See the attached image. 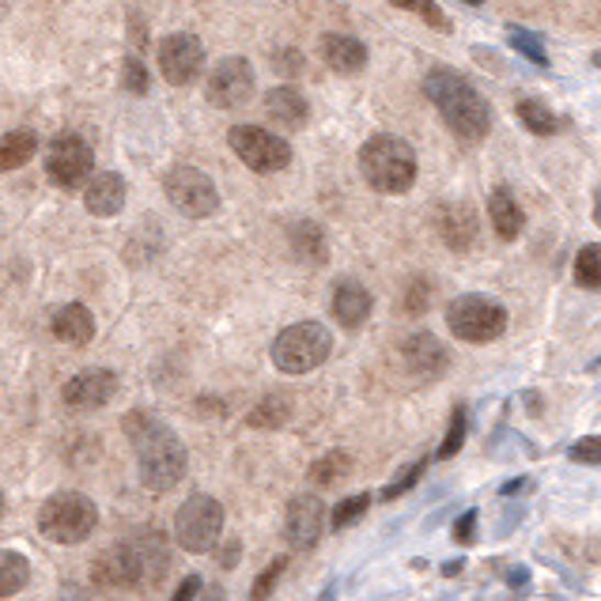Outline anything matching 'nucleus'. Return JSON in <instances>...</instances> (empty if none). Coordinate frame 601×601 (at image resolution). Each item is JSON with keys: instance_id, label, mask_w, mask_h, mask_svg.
Returning a JSON list of instances; mask_svg holds the SVG:
<instances>
[{"instance_id": "f257e3e1", "label": "nucleus", "mask_w": 601, "mask_h": 601, "mask_svg": "<svg viewBox=\"0 0 601 601\" xmlns=\"http://www.w3.org/2000/svg\"><path fill=\"white\" fill-rule=\"evenodd\" d=\"M170 568V545L159 530H144L136 537H125L96 556L91 575L107 590H141L159 587Z\"/></svg>"}, {"instance_id": "f03ea898", "label": "nucleus", "mask_w": 601, "mask_h": 601, "mask_svg": "<svg viewBox=\"0 0 601 601\" xmlns=\"http://www.w3.org/2000/svg\"><path fill=\"white\" fill-rule=\"evenodd\" d=\"M125 435L136 450V474H141L144 488L167 492V488L182 485L186 469H190V454L163 420L144 409H133L125 416Z\"/></svg>"}, {"instance_id": "7ed1b4c3", "label": "nucleus", "mask_w": 601, "mask_h": 601, "mask_svg": "<svg viewBox=\"0 0 601 601\" xmlns=\"http://www.w3.org/2000/svg\"><path fill=\"white\" fill-rule=\"evenodd\" d=\"M424 96L439 110L446 129H450L454 136H461V141L477 144L485 141L488 129H492V107H488V99L480 96L466 76L454 73V68H432V73L424 76Z\"/></svg>"}, {"instance_id": "20e7f679", "label": "nucleus", "mask_w": 601, "mask_h": 601, "mask_svg": "<svg viewBox=\"0 0 601 601\" xmlns=\"http://www.w3.org/2000/svg\"><path fill=\"white\" fill-rule=\"evenodd\" d=\"M359 170L375 193H409L416 182V156L401 136L379 133L359 148Z\"/></svg>"}, {"instance_id": "39448f33", "label": "nucleus", "mask_w": 601, "mask_h": 601, "mask_svg": "<svg viewBox=\"0 0 601 601\" xmlns=\"http://www.w3.org/2000/svg\"><path fill=\"white\" fill-rule=\"evenodd\" d=\"M99 507L80 492H57L42 503L38 511V534L54 545H80L96 534Z\"/></svg>"}, {"instance_id": "423d86ee", "label": "nucleus", "mask_w": 601, "mask_h": 601, "mask_svg": "<svg viewBox=\"0 0 601 601\" xmlns=\"http://www.w3.org/2000/svg\"><path fill=\"white\" fill-rule=\"evenodd\" d=\"M333 352V333L322 322H296L272 341V364L285 375H307L322 367Z\"/></svg>"}, {"instance_id": "0eeeda50", "label": "nucleus", "mask_w": 601, "mask_h": 601, "mask_svg": "<svg viewBox=\"0 0 601 601\" xmlns=\"http://www.w3.org/2000/svg\"><path fill=\"white\" fill-rule=\"evenodd\" d=\"M220 534H223V507L220 500L212 496H190L175 514V545L182 553H212L220 545Z\"/></svg>"}, {"instance_id": "6e6552de", "label": "nucleus", "mask_w": 601, "mask_h": 601, "mask_svg": "<svg viewBox=\"0 0 601 601\" xmlns=\"http://www.w3.org/2000/svg\"><path fill=\"white\" fill-rule=\"evenodd\" d=\"M446 330L466 345H488V341L503 337L507 311L485 296H458L446 307Z\"/></svg>"}, {"instance_id": "1a4fd4ad", "label": "nucleus", "mask_w": 601, "mask_h": 601, "mask_svg": "<svg viewBox=\"0 0 601 601\" xmlns=\"http://www.w3.org/2000/svg\"><path fill=\"white\" fill-rule=\"evenodd\" d=\"M163 193H167V201L190 220H209L220 212L216 182H212L201 167H190V163H178V167L167 170V178H163Z\"/></svg>"}, {"instance_id": "9d476101", "label": "nucleus", "mask_w": 601, "mask_h": 601, "mask_svg": "<svg viewBox=\"0 0 601 601\" xmlns=\"http://www.w3.org/2000/svg\"><path fill=\"white\" fill-rule=\"evenodd\" d=\"M96 175V152L80 133H57L46 148V178L57 190H80Z\"/></svg>"}, {"instance_id": "9b49d317", "label": "nucleus", "mask_w": 601, "mask_h": 601, "mask_svg": "<svg viewBox=\"0 0 601 601\" xmlns=\"http://www.w3.org/2000/svg\"><path fill=\"white\" fill-rule=\"evenodd\" d=\"M227 144L254 175H277L291 163V144L261 125H235L227 133Z\"/></svg>"}, {"instance_id": "f8f14e48", "label": "nucleus", "mask_w": 601, "mask_h": 601, "mask_svg": "<svg viewBox=\"0 0 601 601\" xmlns=\"http://www.w3.org/2000/svg\"><path fill=\"white\" fill-rule=\"evenodd\" d=\"M204 91H209V102L216 110H243L257 91L254 65L246 57H223L209 73V88Z\"/></svg>"}, {"instance_id": "ddd939ff", "label": "nucleus", "mask_w": 601, "mask_h": 601, "mask_svg": "<svg viewBox=\"0 0 601 601\" xmlns=\"http://www.w3.org/2000/svg\"><path fill=\"white\" fill-rule=\"evenodd\" d=\"M204 68V46L197 34H167L159 42V73L167 84L175 88H186L201 76Z\"/></svg>"}, {"instance_id": "4468645a", "label": "nucleus", "mask_w": 601, "mask_h": 601, "mask_svg": "<svg viewBox=\"0 0 601 601\" xmlns=\"http://www.w3.org/2000/svg\"><path fill=\"white\" fill-rule=\"evenodd\" d=\"M118 398V375L107 367H88L62 386V401L73 412H99Z\"/></svg>"}, {"instance_id": "2eb2a0df", "label": "nucleus", "mask_w": 601, "mask_h": 601, "mask_svg": "<svg viewBox=\"0 0 601 601\" xmlns=\"http://www.w3.org/2000/svg\"><path fill=\"white\" fill-rule=\"evenodd\" d=\"M401 364H405V371L412 375V379L435 382L439 375H446L450 356H446L443 341L435 337V333L420 330V333H409V337L401 341Z\"/></svg>"}, {"instance_id": "dca6fc26", "label": "nucleus", "mask_w": 601, "mask_h": 601, "mask_svg": "<svg viewBox=\"0 0 601 601\" xmlns=\"http://www.w3.org/2000/svg\"><path fill=\"white\" fill-rule=\"evenodd\" d=\"M325 503L318 500V496L311 492H303V496H296V500L288 503V519H285V537H288V545H296V548H314L318 545V537H322V530H325Z\"/></svg>"}, {"instance_id": "f3484780", "label": "nucleus", "mask_w": 601, "mask_h": 601, "mask_svg": "<svg viewBox=\"0 0 601 601\" xmlns=\"http://www.w3.org/2000/svg\"><path fill=\"white\" fill-rule=\"evenodd\" d=\"M435 227H439V238L446 246H450L454 254H466L469 246L477 243V212L469 209V204L461 201H446L439 204V212H435Z\"/></svg>"}, {"instance_id": "a211bd4d", "label": "nucleus", "mask_w": 601, "mask_h": 601, "mask_svg": "<svg viewBox=\"0 0 601 601\" xmlns=\"http://www.w3.org/2000/svg\"><path fill=\"white\" fill-rule=\"evenodd\" d=\"M125 197H129V186L118 170H99V175L88 178L84 186V204H88L91 216L99 220H110L125 209Z\"/></svg>"}, {"instance_id": "6ab92c4d", "label": "nucleus", "mask_w": 601, "mask_h": 601, "mask_svg": "<svg viewBox=\"0 0 601 601\" xmlns=\"http://www.w3.org/2000/svg\"><path fill=\"white\" fill-rule=\"evenodd\" d=\"M265 118L277 129H285V133H296V129H303L307 118H311V102H307V96L299 88L280 84V88L265 91Z\"/></svg>"}, {"instance_id": "aec40b11", "label": "nucleus", "mask_w": 601, "mask_h": 601, "mask_svg": "<svg viewBox=\"0 0 601 601\" xmlns=\"http://www.w3.org/2000/svg\"><path fill=\"white\" fill-rule=\"evenodd\" d=\"M371 291H367L359 280H337V288H333V318H337L345 330H359V325L371 318Z\"/></svg>"}, {"instance_id": "412c9836", "label": "nucleus", "mask_w": 601, "mask_h": 601, "mask_svg": "<svg viewBox=\"0 0 601 601\" xmlns=\"http://www.w3.org/2000/svg\"><path fill=\"white\" fill-rule=\"evenodd\" d=\"M49 330H54V337L62 341V345L84 348L96 341V314L84 303H65L62 311L49 318Z\"/></svg>"}, {"instance_id": "4be33fe9", "label": "nucleus", "mask_w": 601, "mask_h": 601, "mask_svg": "<svg viewBox=\"0 0 601 601\" xmlns=\"http://www.w3.org/2000/svg\"><path fill=\"white\" fill-rule=\"evenodd\" d=\"M318 49H322V62L341 76H352L367 65V46L352 34H322Z\"/></svg>"}, {"instance_id": "5701e85b", "label": "nucleus", "mask_w": 601, "mask_h": 601, "mask_svg": "<svg viewBox=\"0 0 601 601\" xmlns=\"http://www.w3.org/2000/svg\"><path fill=\"white\" fill-rule=\"evenodd\" d=\"M288 246H291V257L303 265H325V257H330V238H325L322 223H314V220L291 223Z\"/></svg>"}, {"instance_id": "b1692460", "label": "nucleus", "mask_w": 601, "mask_h": 601, "mask_svg": "<svg viewBox=\"0 0 601 601\" xmlns=\"http://www.w3.org/2000/svg\"><path fill=\"white\" fill-rule=\"evenodd\" d=\"M488 220H492L496 235L503 243H514L522 235V227H526V212L519 209V201H514V193L507 186L492 190V197H488Z\"/></svg>"}, {"instance_id": "393cba45", "label": "nucleus", "mask_w": 601, "mask_h": 601, "mask_svg": "<svg viewBox=\"0 0 601 601\" xmlns=\"http://www.w3.org/2000/svg\"><path fill=\"white\" fill-rule=\"evenodd\" d=\"M34 152H38V133L34 129H8L0 136V175L20 170L23 163L34 159Z\"/></svg>"}, {"instance_id": "a878e982", "label": "nucleus", "mask_w": 601, "mask_h": 601, "mask_svg": "<svg viewBox=\"0 0 601 601\" xmlns=\"http://www.w3.org/2000/svg\"><path fill=\"white\" fill-rule=\"evenodd\" d=\"M288 420H291V398H288V393H265V398L251 409L246 424L272 432V427H285Z\"/></svg>"}, {"instance_id": "bb28decb", "label": "nucleus", "mask_w": 601, "mask_h": 601, "mask_svg": "<svg viewBox=\"0 0 601 601\" xmlns=\"http://www.w3.org/2000/svg\"><path fill=\"white\" fill-rule=\"evenodd\" d=\"M31 582V560L12 548H0V598L20 594L23 587Z\"/></svg>"}, {"instance_id": "cd10ccee", "label": "nucleus", "mask_w": 601, "mask_h": 601, "mask_svg": "<svg viewBox=\"0 0 601 601\" xmlns=\"http://www.w3.org/2000/svg\"><path fill=\"white\" fill-rule=\"evenodd\" d=\"M352 474V454L348 450H330V454H322V458L314 461L311 469H307V477H311V485L318 488H333V485H341Z\"/></svg>"}, {"instance_id": "c85d7f7f", "label": "nucleus", "mask_w": 601, "mask_h": 601, "mask_svg": "<svg viewBox=\"0 0 601 601\" xmlns=\"http://www.w3.org/2000/svg\"><path fill=\"white\" fill-rule=\"evenodd\" d=\"M519 122L530 129L534 136H553L560 129V118L545 107V102H534V99H522L519 102Z\"/></svg>"}, {"instance_id": "c756f323", "label": "nucleus", "mask_w": 601, "mask_h": 601, "mask_svg": "<svg viewBox=\"0 0 601 601\" xmlns=\"http://www.w3.org/2000/svg\"><path fill=\"white\" fill-rule=\"evenodd\" d=\"M575 280L590 291L601 288V246H582L575 257Z\"/></svg>"}, {"instance_id": "7c9ffc66", "label": "nucleus", "mask_w": 601, "mask_h": 601, "mask_svg": "<svg viewBox=\"0 0 601 601\" xmlns=\"http://www.w3.org/2000/svg\"><path fill=\"white\" fill-rule=\"evenodd\" d=\"M367 507H371V496L367 492H359V496H348V500H341L337 507H333V514H330V526L333 530H348L352 522H359L367 514Z\"/></svg>"}, {"instance_id": "2f4dec72", "label": "nucleus", "mask_w": 601, "mask_h": 601, "mask_svg": "<svg viewBox=\"0 0 601 601\" xmlns=\"http://www.w3.org/2000/svg\"><path fill=\"white\" fill-rule=\"evenodd\" d=\"M393 8H401V12H416L420 20L427 23V27H435V31H450V20H446V12L435 0H390Z\"/></svg>"}, {"instance_id": "473e14b6", "label": "nucleus", "mask_w": 601, "mask_h": 601, "mask_svg": "<svg viewBox=\"0 0 601 601\" xmlns=\"http://www.w3.org/2000/svg\"><path fill=\"white\" fill-rule=\"evenodd\" d=\"M507 38H511V46L519 49V54L526 57V62H534V65H548L545 46H541L537 34H530V31H522V27H511V31H507Z\"/></svg>"}, {"instance_id": "72a5a7b5", "label": "nucleus", "mask_w": 601, "mask_h": 601, "mask_svg": "<svg viewBox=\"0 0 601 601\" xmlns=\"http://www.w3.org/2000/svg\"><path fill=\"white\" fill-rule=\"evenodd\" d=\"M424 469H427V461H412V466H405V469H401L398 477L390 480V485L382 488V500L390 503V500H398V496L412 492V485H416V480L424 477Z\"/></svg>"}, {"instance_id": "f704fd0d", "label": "nucleus", "mask_w": 601, "mask_h": 601, "mask_svg": "<svg viewBox=\"0 0 601 601\" xmlns=\"http://www.w3.org/2000/svg\"><path fill=\"white\" fill-rule=\"evenodd\" d=\"M432 307V280H424V277H412L409 280V288H405V314L412 318H420Z\"/></svg>"}, {"instance_id": "c9c22d12", "label": "nucleus", "mask_w": 601, "mask_h": 601, "mask_svg": "<svg viewBox=\"0 0 601 601\" xmlns=\"http://www.w3.org/2000/svg\"><path fill=\"white\" fill-rule=\"evenodd\" d=\"M122 88L125 91H133V96H144V91L152 88V80H148V68H144L141 57H125V65H122Z\"/></svg>"}, {"instance_id": "e433bc0d", "label": "nucleus", "mask_w": 601, "mask_h": 601, "mask_svg": "<svg viewBox=\"0 0 601 601\" xmlns=\"http://www.w3.org/2000/svg\"><path fill=\"white\" fill-rule=\"evenodd\" d=\"M461 443H466V409H454V416H450V427H446V439L439 446V458H454V454L461 450Z\"/></svg>"}, {"instance_id": "4c0bfd02", "label": "nucleus", "mask_w": 601, "mask_h": 601, "mask_svg": "<svg viewBox=\"0 0 601 601\" xmlns=\"http://www.w3.org/2000/svg\"><path fill=\"white\" fill-rule=\"evenodd\" d=\"M285 568H288V560L285 556H277V560L269 564L261 575H257V582H254V590H251V601H265L277 590V582H280V575H285Z\"/></svg>"}, {"instance_id": "58836bf2", "label": "nucleus", "mask_w": 601, "mask_h": 601, "mask_svg": "<svg viewBox=\"0 0 601 601\" xmlns=\"http://www.w3.org/2000/svg\"><path fill=\"white\" fill-rule=\"evenodd\" d=\"M571 458L582 461V466H601V439L598 435H587V439H579L571 446Z\"/></svg>"}, {"instance_id": "ea45409f", "label": "nucleus", "mask_w": 601, "mask_h": 601, "mask_svg": "<svg viewBox=\"0 0 601 601\" xmlns=\"http://www.w3.org/2000/svg\"><path fill=\"white\" fill-rule=\"evenodd\" d=\"M272 65H277L280 76H299V73H303V54H299L296 46H285V49H277Z\"/></svg>"}, {"instance_id": "a19ab883", "label": "nucleus", "mask_w": 601, "mask_h": 601, "mask_svg": "<svg viewBox=\"0 0 601 601\" xmlns=\"http://www.w3.org/2000/svg\"><path fill=\"white\" fill-rule=\"evenodd\" d=\"M197 594H201V575H186L170 601H197Z\"/></svg>"}, {"instance_id": "79ce46f5", "label": "nucleus", "mask_w": 601, "mask_h": 601, "mask_svg": "<svg viewBox=\"0 0 601 601\" xmlns=\"http://www.w3.org/2000/svg\"><path fill=\"white\" fill-rule=\"evenodd\" d=\"M474 530H477V511H466V514L458 519V526H454V541L469 545V541H474Z\"/></svg>"}, {"instance_id": "37998d69", "label": "nucleus", "mask_w": 601, "mask_h": 601, "mask_svg": "<svg viewBox=\"0 0 601 601\" xmlns=\"http://www.w3.org/2000/svg\"><path fill=\"white\" fill-rule=\"evenodd\" d=\"M238 560H243V548H238V541L231 537L227 545L220 548V568H235Z\"/></svg>"}, {"instance_id": "c03bdc74", "label": "nucleus", "mask_w": 601, "mask_h": 601, "mask_svg": "<svg viewBox=\"0 0 601 601\" xmlns=\"http://www.w3.org/2000/svg\"><path fill=\"white\" fill-rule=\"evenodd\" d=\"M197 601H227V594H223L220 587H204L201 594H197Z\"/></svg>"}, {"instance_id": "a18cd8bd", "label": "nucleus", "mask_w": 601, "mask_h": 601, "mask_svg": "<svg viewBox=\"0 0 601 601\" xmlns=\"http://www.w3.org/2000/svg\"><path fill=\"white\" fill-rule=\"evenodd\" d=\"M526 485V480H511V485H503V496H511V492H519V488Z\"/></svg>"}, {"instance_id": "49530a36", "label": "nucleus", "mask_w": 601, "mask_h": 601, "mask_svg": "<svg viewBox=\"0 0 601 601\" xmlns=\"http://www.w3.org/2000/svg\"><path fill=\"white\" fill-rule=\"evenodd\" d=\"M466 4H485V0H466Z\"/></svg>"}, {"instance_id": "de8ad7c7", "label": "nucleus", "mask_w": 601, "mask_h": 601, "mask_svg": "<svg viewBox=\"0 0 601 601\" xmlns=\"http://www.w3.org/2000/svg\"><path fill=\"white\" fill-rule=\"evenodd\" d=\"M0 514H4V496H0Z\"/></svg>"}]
</instances>
